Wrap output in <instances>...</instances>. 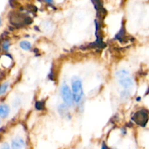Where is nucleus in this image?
<instances>
[{
    "instance_id": "obj_7",
    "label": "nucleus",
    "mask_w": 149,
    "mask_h": 149,
    "mask_svg": "<svg viewBox=\"0 0 149 149\" xmlns=\"http://www.w3.org/2000/svg\"><path fill=\"white\" fill-rule=\"evenodd\" d=\"M20 47L24 50H29L32 47V45L30 42H27V41H23L20 43Z\"/></svg>"
},
{
    "instance_id": "obj_10",
    "label": "nucleus",
    "mask_w": 149,
    "mask_h": 149,
    "mask_svg": "<svg viewBox=\"0 0 149 149\" xmlns=\"http://www.w3.org/2000/svg\"><path fill=\"white\" fill-rule=\"evenodd\" d=\"M36 108L38 110H41V109H43V105H42V102H37L36 103Z\"/></svg>"
},
{
    "instance_id": "obj_8",
    "label": "nucleus",
    "mask_w": 149,
    "mask_h": 149,
    "mask_svg": "<svg viewBox=\"0 0 149 149\" xmlns=\"http://www.w3.org/2000/svg\"><path fill=\"white\" fill-rule=\"evenodd\" d=\"M8 87H9L8 82L4 83V84H2L1 86H0V95H4V93H6V91H7V89H8Z\"/></svg>"
},
{
    "instance_id": "obj_3",
    "label": "nucleus",
    "mask_w": 149,
    "mask_h": 149,
    "mask_svg": "<svg viewBox=\"0 0 149 149\" xmlns=\"http://www.w3.org/2000/svg\"><path fill=\"white\" fill-rule=\"evenodd\" d=\"M61 97H62L64 103H65L67 106H71L73 103L72 93L71 92L70 87H69V86L67 85V84H63L61 89Z\"/></svg>"
},
{
    "instance_id": "obj_5",
    "label": "nucleus",
    "mask_w": 149,
    "mask_h": 149,
    "mask_svg": "<svg viewBox=\"0 0 149 149\" xmlns=\"http://www.w3.org/2000/svg\"><path fill=\"white\" fill-rule=\"evenodd\" d=\"M25 141L23 138H17L12 141L11 149H25Z\"/></svg>"
},
{
    "instance_id": "obj_9",
    "label": "nucleus",
    "mask_w": 149,
    "mask_h": 149,
    "mask_svg": "<svg viewBox=\"0 0 149 149\" xmlns=\"http://www.w3.org/2000/svg\"><path fill=\"white\" fill-rule=\"evenodd\" d=\"M3 49H4V50H8L9 49V47H10V43H9V42H4V43H3Z\"/></svg>"
},
{
    "instance_id": "obj_1",
    "label": "nucleus",
    "mask_w": 149,
    "mask_h": 149,
    "mask_svg": "<svg viewBox=\"0 0 149 149\" xmlns=\"http://www.w3.org/2000/svg\"><path fill=\"white\" fill-rule=\"evenodd\" d=\"M72 89L73 100L76 103H79L83 97V86L82 81L77 77H73L72 80Z\"/></svg>"
},
{
    "instance_id": "obj_13",
    "label": "nucleus",
    "mask_w": 149,
    "mask_h": 149,
    "mask_svg": "<svg viewBox=\"0 0 149 149\" xmlns=\"http://www.w3.org/2000/svg\"><path fill=\"white\" fill-rule=\"evenodd\" d=\"M1 18H0V26H1Z\"/></svg>"
},
{
    "instance_id": "obj_2",
    "label": "nucleus",
    "mask_w": 149,
    "mask_h": 149,
    "mask_svg": "<svg viewBox=\"0 0 149 149\" xmlns=\"http://www.w3.org/2000/svg\"><path fill=\"white\" fill-rule=\"evenodd\" d=\"M117 77L121 86L126 89L131 88L133 86V80L129 76V72L125 70H121L117 74Z\"/></svg>"
},
{
    "instance_id": "obj_6",
    "label": "nucleus",
    "mask_w": 149,
    "mask_h": 149,
    "mask_svg": "<svg viewBox=\"0 0 149 149\" xmlns=\"http://www.w3.org/2000/svg\"><path fill=\"white\" fill-rule=\"evenodd\" d=\"M10 113V108L7 105H0V117L5 118Z\"/></svg>"
},
{
    "instance_id": "obj_12",
    "label": "nucleus",
    "mask_w": 149,
    "mask_h": 149,
    "mask_svg": "<svg viewBox=\"0 0 149 149\" xmlns=\"http://www.w3.org/2000/svg\"><path fill=\"white\" fill-rule=\"evenodd\" d=\"M101 149H109V148H108V146H106V145H105V143H103V144H102V148H101Z\"/></svg>"
},
{
    "instance_id": "obj_4",
    "label": "nucleus",
    "mask_w": 149,
    "mask_h": 149,
    "mask_svg": "<svg viewBox=\"0 0 149 149\" xmlns=\"http://www.w3.org/2000/svg\"><path fill=\"white\" fill-rule=\"evenodd\" d=\"M133 120L137 124L140 125V126L144 127L148 120V113L144 111H140L137 112L133 116Z\"/></svg>"
},
{
    "instance_id": "obj_11",
    "label": "nucleus",
    "mask_w": 149,
    "mask_h": 149,
    "mask_svg": "<svg viewBox=\"0 0 149 149\" xmlns=\"http://www.w3.org/2000/svg\"><path fill=\"white\" fill-rule=\"evenodd\" d=\"M1 149H10V147L7 143H4Z\"/></svg>"
}]
</instances>
